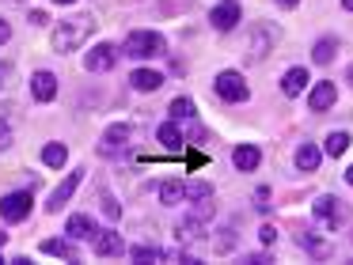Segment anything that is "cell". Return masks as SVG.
Here are the masks:
<instances>
[{"label": "cell", "mask_w": 353, "mask_h": 265, "mask_svg": "<svg viewBox=\"0 0 353 265\" xmlns=\"http://www.w3.org/2000/svg\"><path fill=\"white\" fill-rule=\"evenodd\" d=\"M345 182H350V186H353V167H350V171H345Z\"/></svg>", "instance_id": "cell-35"}, {"label": "cell", "mask_w": 353, "mask_h": 265, "mask_svg": "<svg viewBox=\"0 0 353 265\" xmlns=\"http://www.w3.org/2000/svg\"><path fill=\"white\" fill-rule=\"evenodd\" d=\"M213 87H216V95L224 98V103H247V98H251V87H247V80L239 72H221L213 80Z\"/></svg>", "instance_id": "cell-3"}, {"label": "cell", "mask_w": 353, "mask_h": 265, "mask_svg": "<svg viewBox=\"0 0 353 265\" xmlns=\"http://www.w3.org/2000/svg\"><path fill=\"white\" fill-rule=\"evenodd\" d=\"M345 148H350V133H330L327 140H323V151H327L330 159H334V156H342Z\"/></svg>", "instance_id": "cell-25"}, {"label": "cell", "mask_w": 353, "mask_h": 265, "mask_svg": "<svg viewBox=\"0 0 353 265\" xmlns=\"http://www.w3.org/2000/svg\"><path fill=\"white\" fill-rule=\"evenodd\" d=\"M334 98H338V87L330 80H323V83H315V91H312V98H307V106H312L315 114H323V110H330L334 106Z\"/></svg>", "instance_id": "cell-13"}, {"label": "cell", "mask_w": 353, "mask_h": 265, "mask_svg": "<svg viewBox=\"0 0 353 265\" xmlns=\"http://www.w3.org/2000/svg\"><path fill=\"white\" fill-rule=\"evenodd\" d=\"M130 144H133V129L130 125H110L107 133H103L99 151L103 156H122V151H130Z\"/></svg>", "instance_id": "cell-6"}, {"label": "cell", "mask_w": 353, "mask_h": 265, "mask_svg": "<svg viewBox=\"0 0 353 265\" xmlns=\"http://www.w3.org/2000/svg\"><path fill=\"white\" fill-rule=\"evenodd\" d=\"M156 136H160V144H163L168 151H179V148L186 144V136H183V129H179V121H163Z\"/></svg>", "instance_id": "cell-18"}, {"label": "cell", "mask_w": 353, "mask_h": 265, "mask_svg": "<svg viewBox=\"0 0 353 265\" xmlns=\"http://www.w3.org/2000/svg\"><path fill=\"white\" fill-rule=\"evenodd\" d=\"M31 91H34L39 103H50V98L57 95V76L54 72H34L31 76Z\"/></svg>", "instance_id": "cell-15"}, {"label": "cell", "mask_w": 353, "mask_h": 265, "mask_svg": "<svg viewBox=\"0 0 353 265\" xmlns=\"http://www.w3.org/2000/svg\"><path fill=\"white\" fill-rule=\"evenodd\" d=\"M277 4H281V8H296L300 0H277Z\"/></svg>", "instance_id": "cell-33"}, {"label": "cell", "mask_w": 353, "mask_h": 265, "mask_svg": "<svg viewBox=\"0 0 353 265\" xmlns=\"http://www.w3.org/2000/svg\"><path fill=\"white\" fill-rule=\"evenodd\" d=\"M342 8H345V12H353V0H342Z\"/></svg>", "instance_id": "cell-34"}, {"label": "cell", "mask_w": 353, "mask_h": 265, "mask_svg": "<svg viewBox=\"0 0 353 265\" xmlns=\"http://www.w3.org/2000/svg\"><path fill=\"white\" fill-rule=\"evenodd\" d=\"M114 61H118V50L110 42H99L95 50H88L84 65H88V72H107V68H114Z\"/></svg>", "instance_id": "cell-8"}, {"label": "cell", "mask_w": 353, "mask_h": 265, "mask_svg": "<svg viewBox=\"0 0 353 265\" xmlns=\"http://www.w3.org/2000/svg\"><path fill=\"white\" fill-rule=\"evenodd\" d=\"M54 4H77V0H54Z\"/></svg>", "instance_id": "cell-36"}, {"label": "cell", "mask_w": 353, "mask_h": 265, "mask_svg": "<svg viewBox=\"0 0 353 265\" xmlns=\"http://www.w3.org/2000/svg\"><path fill=\"white\" fill-rule=\"evenodd\" d=\"M16 4H27V0H16Z\"/></svg>", "instance_id": "cell-38"}, {"label": "cell", "mask_w": 353, "mask_h": 265, "mask_svg": "<svg viewBox=\"0 0 353 265\" xmlns=\"http://www.w3.org/2000/svg\"><path fill=\"white\" fill-rule=\"evenodd\" d=\"M65 231H69V239H88V242H95V235H99V227H95V220L88 216V212H77V216H69V224H65Z\"/></svg>", "instance_id": "cell-10"}, {"label": "cell", "mask_w": 353, "mask_h": 265, "mask_svg": "<svg viewBox=\"0 0 353 265\" xmlns=\"http://www.w3.org/2000/svg\"><path fill=\"white\" fill-rule=\"evenodd\" d=\"M160 201H163V204H171V209H175L179 201H186V186H183V182H175V178L160 182Z\"/></svg>", "instance_id": "cell-21"}, {"label": "cell", "mask_w": 353, "mask_h": 265, "mask_svg": "<svg viewBox=\"0 0 353 265\" xmlns=\"http://www.w3.org/2000/svg\"><path fill=\"white\" fill-rule=\"evenodd\" d=\"M296 246H304L312 257H327V242H323L312 227H300V231H296Z\"/></svg>", "instance_id": "cell-17"}, {"label": "cell", "mask_w": 353, "mask_h": 265, "mask_svg": "<svg viewBox=\"0 0 353 265\" xmlns=\"http://www.w3.org/2000/svg\"><path fill=\"white\" fill-rule=\"evenodd\" d=\"M209 23H213L216 30H232L239 23V4H236V0H228V4L209 8Z\"/></svg>", "instance_id": "cell-11"}, {"label": "cell", "mask_w": 353, "mask_h": 265, "mask_svg": "<svg viewBox=\"0 0 353 265\" xmlns=\"http://www.w3.org/2000/svg\"><path fill=\"white\" fill-rule=\"evenodd\" d=\"M80 182H84V171H72L69 178H65L61 186H57L54 193H50V201H46V212H54V216H57V212H61L65 204L72 201V193H77V186H80Z\"/></svg>", "instance_id": "cell-7"}, {"label": "cell", "mask_w": 353, "mask_h": 265, "mask_svg": "<svg viewBox=\"0 0 353 265\" xmlns=\"http://www.w3.org/2000/svg\"><path fill=\"white\" fill-rule=\"evenodd\" d=\"M232 163H236V171H259L262 151L254 148V144H239V148L232 151Z\"/></svg>", "instance_id": "cell-16"}, {"label": "cell", "mask_w": 353, "mask_h": 265, "mask_svg": "<svg viewBox=\"0 0 353 265\" xmlns=\"http://www.w3.org/2000/svg\"><path fill=\"white\" fill-rule=\"evenodd\" d=\"M0 265H4V257H0Z\"/></svg>", "instance_id": "cell-39"}, {"label": "cell", "mask_w": 353, "mask_h": 265, "mask_svg": "<svg viewBox=\"0 0 353 265\" xmlns=\"http://www.w3.org/2000/svg\"><path fill=\"white\" fill-rule=\"evenodd\" d=\"M171 121H194V103L190 98H175V103H171Z\"/></svg>", "instance_id": "cell-26"}, {"label": "cell", "mask_w": 353, "mask_h": 265, "mask_svg": "<svg viewBox=\"0 0 353 265\" xmlns=\"http://www.w3.org/2000/svg\"><path fill=\"white\" fill-rule=\"evenodd\" d=\"M350 83H353V65H350Z\"/></svg>", "instance_id": "cell-37"}, {"label": "cell", "mask_w": 353, "mask_h": 265, "mask_svg": "<svg viewBox=\"0 0 353 265\" xmlns=\"http://www.w3.org/2000/svg\"><path fill=\"white\" fill-rule=\"evenodd\" d=\"M4 80H8V65H0V87H4Z\"/></svg>", "instance_id": "cell-32"}, {"label": "cell", "mask_w": 353, "mask_h": 265, "mask_svg": "<svg viewBox=\"0 0 353 265\" xmlns=\"http://www.w3.org/2000/svg\"><path fill=\"white\" fill-rule=\"evenodd\" d=\"M8 38H12V27H8V23H4V19H0V45L8 42Z\"/></svg>", "instance_id": "cell-31"}, {"label": "cell", "mask_w": 353, "mask_h": 265, "mask_svg": "<svg viewBox=\"0 0 353 265\" xmlns=\"http://www.w3.org/2000/svg\"><path fill=\"white\" fill-rule=\"evenodd\" d=\"M8 144H12V129L4 125V121H0V151L8 148Z\"/></svg>", "instance_id": "cell-29"}, {"label": "cell", "mask_w": 353, "mask_h": 265, "mask_svg": "<svg viewBox=\"0 0 353 265\" xmlns=\"http://www.w3.org/2000/svg\"><path fill=\"white\" fill-rule=\"evenodd\" d=\"M42 254L65 257V262H77V250H72V242H65V239H42Z\"/></svg>", "instance_id": "cell-20"}, {"label": "cell", "mask_w": 353, "mask_h": 265, "mask_svg": "<svg viewBox=\"0 0 353 265\" xmlns=\"http://www.w3.org/2000/svg\"><path fill=\"white\" fill-rule=\"evenodd\" d=\"M130 83H133V91H156L163 83V76L156 72V68H137V72L130 76Z\"/></svg>", "instance_id": "cell-19"}, {"label": "cell", "mask_w": 353, "mask_h": 265, "mask_svg": "<svg viewBox=\"0 0 353 265\" xmlns=\"http://www.w3.org/2000/svg\"><path fill=\"white\" fill-rule=\"evenodd\" d=\"M312 212H315V220H319V224L327 227V231H334V227L345 220V204L338 201L334 193H323V197H315Z\"/></svg>", "instance_id": "cell-4"}, {"label": "cell", "mask_w": 353, "mask_h": 265, "mask_svg": "<svg viewBox=\"0 0 353 265\" xmlns=\"http://www.w3.org/2000/svg\"><path fill=\"white\" fill-rule=\"evenodd\" d=\"M31 216V193L16 189V193H4L0 197V220H8V224H19V220Z\"/></svg>", "instance_id": "cell-5"}, {"label": "cell", "mask_w": 353, "mask_h": 265, "mask_svg": "<svg viewBox=\"0 0 353 265\" xmlns=\"http://www.w3.org/2000/svg\"><path fill=\"white\" fill-rule=\"evenodd\" d=\"M334 53H338L334 38H319V42H315V50H312V61H315V65H330V61H334Z\"/></svg>", "instance_id": "cell-22"}, {"label": "cell", "mask_w": 353, "mask_h": 265, "mask_svg": "<svg viewBox=\"0 0 353 265\" xmlns=\"http://www.w3.org/2000/svg\"><path fill=\"white\" fill-rule=\"evenodd\" d=\"M103 212H107V216H110V220H118V204H114V201H110V197H103Z\"/></svg>", "instance_id": "cell-30"}, {"label": "cell", "mask_w": 353, "mask_h": 265, "mask_svg": "<svg viewBox=\"0 0 353 265\" xmlns=\"http://www.w3.org/2000/svg\"><path fill=\"white\" fill-rule=\"evenodd\" d=\"M205 197H213V186H209V182H190V186H186V201H205Z\"/></svg>", "instance_id": "cell-27"}, {"label": "cell", "mask_w": 353, "mask_h": 265, "mask_svg": "<svg viewBox=\"0 0 353 265\" xmlns=\"http://www.w3.org/2000/svg\"><path fill=\"white\" fill-rule=\"evenodd\" d=\"M122 53H125V57H133V61H148V57L168 53V42H163V34H156V30H133V34L125 38Z\"/></svg>", "instance_id": "cell-2"}, {"label": "cell", "mask_w": 353, "mask_h": 265, "mask_svg": "<svg viewBox=\"0 0 353 265\" xmlns=\"http://www.w3.org/2000/svg\"><path fill=\"white\" fill-rule=\"evenodd\" d=\"M95 30V19L92 15H72V19H61L57 23V30H54V50L57 53H72V50H80V45L88 42V34Z\"/></svg>", "instance_id": "cell-1"}, {"label": "cell", "mask_w": 353, "mask_h": 265, "mask_svg": "<svg viewBox=\"0 0 353 265\" xmlns=\"http://www.w3.org/2000/svg\"><path fill=\"white\" fill-rule=\"evenodd\" d=\"M307 80H312V76H307V68H300V65H292V68H289V72H285V76H281V91H285V95H289V98H296V95H300V91H304V87H307Z\"/></svg>", "instance_id": "cell-14"}, {"label": "cell", "mask_w": 353, "mask_h": 265, "mask_svg": "<svg viewBox=\"0 0 353 265\" xmlns=\"http://www.w3.org/2000/svg\"><path fill=\"white\" fill-rule=\"evenodd\" d=\"M65 159H69V148H65V144H46V148H42V163L46 167H65Z\"/></svg>", "instance_id": "cell-24"}, {"label": "cell", "mask_w": 353, "mask_h": 265, "mask_svg": "<svg viewBox=\"0 0 353 265\" xmlns=\"http://www.w3.org/2000/svg\"><path fill=\"white\" fill-rule=\"evenodd\" d=\"M274 38H277L274 27H254L251 42H247V61H262V57H266L270 45H274Z\"/></svg>", "instance_id": "cell-9"}, {"label": "cell", "mask_w": 353, "mask_h": 265, "mask_svg": "<svg viewBox=\"0 0 353 265\" xmlns=\"http://www.w3.org/2000/svg\"><path fill=\"white\" fill-rule=\"evenodd\" d=\"M92 246H95V254H99V257H118V254H125V242H122V235H118V231H99Z\"/></svg>", "instance_id": "cell-12"}, {"label": "cell", "mask_w": 353, "mask_h": 265, "mask_svg": "<svg viewBox=\"0 0 353 265\" xmlns=\"http://www.w3.org/2000/svg\"><path fill=\"white\" fill-rule=\"evenodd\" d=\"M296 167H300V171H315V167H319V148L304 140L296 148Z\"/></svg>", "instance_id": "cell-23"}, {"label": "cell", "mask_w": 353, "mask_h": 265, "mask_svg": "<svg viewBox=\"0 0 353 265\" xmlns=\"http://www.w3.org/2000/svg\"><path fill=\"white\" fill-rule=\"evenodd\" d=\"M259 239L266 242V246H274V242H277V227H274V224H262V227H259Z\"/></svg>", "instance_id": "cell-28"}]
</instances>
